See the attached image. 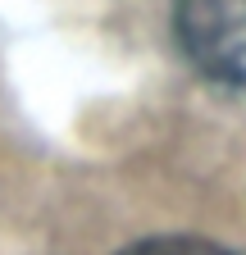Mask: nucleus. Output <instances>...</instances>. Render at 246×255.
<instances>
[{"mask_svg": "<svg viewBox=\"0 0 246 255\" xmlns=\"http://www.w3.org/2000/svg\"><path fill=\"white\" fill-rule=\"evenodd\" d=\"M119 255H233V251L214 246L205 237H146V242L119 251Z\"/></svg>", "mask_w": 246, "mask_h": 255, "instance_id": "2", "label": "nucleus"}, {"mask_svg": "<svg viewBox=\"0 0 246 255\" xmlns=\"http://www.w3.org/2000/svg\"><path fill=\"white\" fill-rule=\"evenodd\" d=\"M173 37L201 78L246 91V0H178Z\"/></svg>", "mask_w": 246, "mask_h": 255, "instance_id": "1", "label": "nucleus"}]
</instances>
